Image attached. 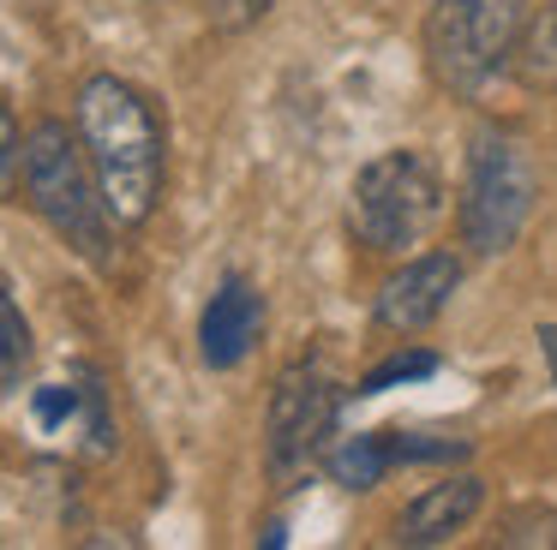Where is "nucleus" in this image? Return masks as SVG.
<instances>
[{"label":"nucleus","mask_w":557,"mask_h":550,"mask_svg":"<svg viewBox=\"0 0 557 550\" xmlns=\"http://www.w3.org/2000/svg\"><path fill=\"white\" fill-rule=\"evenodd\" d=\"M78 138L114 222L138 227L162 198V120L114 72L78 84Z\"/></svg>","instance_id":"f257e3e1"},{"label":"nucleus","mask_w":557,"mask_h":550,"mask_svg":"<svg viewBox=\"0 0 557 550\" xmlns=\"http://www.w3.org/2000/svg\"><path fill=\"white\" fill-rule=\"evenodd\" d=\"M18 167H25V198L54 234L73 251H85L90 263L109 258V203H102V186L90 174V155L78 150V138L61 126V120H37L18 150Z\"/></svg>","instance_id":"f03ea898"},{"label":"nucleus","mask_w":557,"mask_h":550,"mask_svg":"<svg viewBox=\"0 0 557 550\" xmlns=\"http://www.w3.org/2000/svg\"><path fill=\"white\" fill-rule=\"evenodd\" d=\"M444 215V186L413 150H384L354 179V227L372 251H413Z\"/></svg>","instance_id":"7ed1b4c3"},{"label":"nucleus","mask_w":557,"mask_h":550,"mask_svg":"<svg viewBox=\"0 0 557 550\" xmlns=\"http://www.w3.org/2000/svg\"><path fill=\"white\" fill-rule=\"evenodd\" d=\"M521 24H528V0H432L425 60H432L437 84L456 96L480 90L509 60Z\"/></svg>","instance_id":"20e7f679"},{"label":"nucleus","mask_w":557,"mask_h":550,"mask_svg":"<svg viewBox=\"0 0 557 550\" xmlns=\"http://www.w3.org/2000/svg\"><path fill=\"white\" fill-rule=\"evenodd\" d=\"M533 210V162L516 138L480 132L468 150V186H461V239L480 258L516 246L521 222Z\"/></svg>","instance_id":"39448f33"},{"label":"nucleus","mask_w":557,"mask_h":550,"mask_svg":"<svg viewBox=\"0 0 557 550\" xmlns=\"http://www.w3.org/2000/svg\"><path fill=\"white\" fill-rule=\"evenodd\" d=\"M330 425H336V377L318 359L282 371L276 395H270V418H264V449H270V473L294 478L318 449H324Z\"/></svg>","instance_id":"423d86ee"},{"label":"nucleus","mask_w":557,"mask_h":550,"mask_svg":"<svg viewBox=\"0 0 557 550\" xmlns=\"http://www.w3.org/2000/svg\"><path fill=\"white\" fill-rule=\"evenodd\" d=\"M449 293H461V258L456 251H420L413 263H401L372 299V317L396 335L425 329L432 317H444Z\"/></svg>","instance_id":"0eeeda50"},{"label":"nucleus","mask_w":557,"mask_h":550,"mask_svg":"<svg viewBox=\"0 0 557 550\" xmlns=\"http://www.w3.org/2000/svg\"><path fill=\"white\" fill-rule=\"evenodd\" d=\"M258 335H264V299L246 275H228L198 317V353H205V365L234 371L258 347Z\"/></svg>","instance_id":"6e6552de"},{"label":"nucleus","mask_w":557,"mask_h":550,"mask_svg":"<svg viewBox=\"0 0 557 550\" xmlns=\"http://www.w3.org/2000/svg\"><path fill=\"white\" fill-rule=\"evenodd\" d=\"M480 502H485V485L480 478H444V485H432V490H420V497L408 502V514H401V538L408 545H444V538H456L461 526L480 514Z\"/></svg>","instance_id":"1a4fd4ad"},{"label":"nucleus","mask_w":557,"mask_h":550,"mask_svg":"<svg viewBox=\"0 0 557 550\" xmlns=\"http://www.w3.org/2000/svg\"><path fill=\"white\" fill-rule=\"evenodd\" d=\"M509 66H516V78L528 84V90H540V96L557 90V0L521 24L516 48H509Z\"/></svg>","instance_id":"9d476101"},{"label":"nucleus","mask_w":557,"mask_h":550,"mask_svg":"<svg viewBox=\"0 0 557 550\" xmlns=\"http://www.w3.org/2000/svg\"><path fill=\"white\" fill-rule=\"evenodd\" d=\"M396 466V442H389V430H377V437H348L330 449V478L348 490H372L377 478Z\"/></svg>","instance_id":"9b49d317"},{"label":"nucleus","mask_w":557,"mask_h":550,"mask_svg":"<svg viewBox=\"0 0 557 550\" xmlns=\"http://www.w3.org/2000/svg\"><path fill=\"white\" fill-rule=\"evenodd\" d=\"M25 365H30V323L18 317V305L0 287V389H13Z\"/></svg>","instance_id":"f8f14e48"},{"label":"nucleus","mask_w":557,"mask_h":550,"mask_svg":"<svg viewBox=\"0 0 557 550\" xmlns=\"http://www.w3.org/2000/svg\"><path fill=\"white\" fill-rule=\"evenodd\" d=\"M437 371V359L432 353H396V359H384L377 371H366V383H360V395H384V389H396V383H413V377H432Z\"/></svg>","instance_id":"ddd939ff"},{"label":"nucleus","mask_w":557,"mask_h":550,"mask_svg":"<svg viewBox=\"0 0 557 550\" xmlns=\"http://www.w3.org/2000/svg\"><path fill=\"white\" fill-rule=\"evenodd\" d=\"M85 401H90V389H61V383H49V389L30 395V413H37L42 430H61V425H73V418H78V407H85Z\"/></svg>","instance_id":"4468645a"},{"label":"nucleus","mask_w":557,"mask_h":550,"mask_svg":"<svg viewBox=\"0 0 557 550\" xmlns=\"http://www.w3.org/2000/svg\"><path fill=\"white\" fill-rule=\"evenodd\" d=\"M205 12L222 30H246V24H258L270 12V0H205Z\"/></svg>","instance_id":"2eb2a0df"},{"label":"nucleus","mask_w":557,"mask_h":550,"mask_svg":"<svg viewBox=\"0 0 557 550\" xmlns=\"http://www.w3.org/2000/svg\"><path fill=\"white\" fill-rule=\"evenodd\" d=\"M18 126H13V114H7V102H0V198L13 191V167H18Z\"/></svg>","instance_id":"dca6fc26"},{"label":"nucleus","mask_w":557,"mask_h":550,"mask_svg":"<svg viewBox=\"0 0 557 550\" xmlns=\"http://www.w3.org/2000/svg\"><path fill=\"white\" fill-rule=\"evenodd\" d=\"M372 7H384V0H372Z\"/></svg>","instance_id":"f3484780"}]
</instances>
